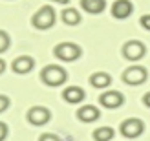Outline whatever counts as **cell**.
Returning a JSON list of instances; mask_svg holds the SVG:
<instances>
[{"label": "cell", "mask_w": 150, "mask_h": 141, "mask_svg": "<svg viewBox=\"0 0 150 141\" xmlns=\"http://www.w3.org/2000/svg\"><path fill=\"white\" fill-rule=\"evenodd\" d=\"M119 132L128 139H136L145 132V123L137 119V117H128V119H125L119 125Z\"/></svg>", "instance_id": "277c9868"}, {"label": "cell", "mask_w": 150, "mask_h": 141, "mask_svg": "<svg viewBox=\"0 0 150 141\" xmlns=\"http://www.w3.org/2000/svg\"><path fill=\"white\" fill-rule=\"evenodd\" d=\"M99 115H101L99 108L93 106V105H84V106H81L77 110V117L82 123H93V121L99 119Z\"/></svg>", "instance_id": "7c38bea8"}, {"label": "cell", "mask_w": 150, "mask_h": 141, "mask_svg": "<svg viewBox=\"0 0 150 141\" xmlns=\"http://www.w3.org/2000/svg\"><path fill=\"white\" fill-rule=\"evenodd\" d=\"M55 9L51 6H42L40 9H37V13L31 17V24L37 29H50L51 26L55 24Z\"/></svg>", "instance_id": "3957f363"}, {"label": "cell", "mask_w": 150, "mask_h": 141, "mask_svg": "<svg viewBox=\"0 0 150 141\" xmlns=\"http://www.w3.org/2000/svg\"><path fill=\"white\" fill-rule=\"evenodd\" d=\"M62 22L68 26H77L81 24V13L77 9H73V7H66L62 11Z\"/></svg>", "instance_id": "2e32d148"}, {"label": "cell", "mask_w": 150, "mask_h": 141, "mask_svg": "<svg viewBox=\"0 0 150 141\" xmlns=\"http://www.w3.org/2000/svg\"><path fill=\"white\" fill-rule=\"evenodd\" d=\"M51 119V112L46 106H31L28 110V121L33 127H42Z\"/></svg>", "instance_id": "52a82bcc"}, {"label": "cell", "mask_w": 150, "mask_h": 141, "mask_svg": "<svg viewBox=\"0 0 150 141\" xmlns=\"http://www.w3.org/2000/svg\"><path fill=\"white\" fill-rule=\"evenodd\" d=\"M33 66H35V61H33V57H29V55H20L17 57L13 61L11 64V68L15 73H18V75H24V73H29L33 70Z\"/></svg>", "instance_id": "30bf717a"}, {"label": "cell", "mask_w": 150, "mask_h": 141, "mask_svg": "<svg viewBox=\"0 0 150 141\" xmlns=\"http://www.w3.org/2000/svg\"><path fill=\"white\" fill-rule=\"evenodd\" d=\"M139 24L143 26L145 29H148V31H150V15H143V17L139 18Z\"/></svg>", "instance_id": "44dd1931"}, {"label": "cell", "mask_w": 150, "mask_h": 141, "mask_svg": "<svg viewBox=\"0 0 150 141\" xmlns=\"http://www.w3.org/2000/svg\"><path fill=\"white\" fill-rule=\"evenodd\" d=\"M132 11H134V4L130 0H115L114 6H112V15H114V18H119V20L128 18Z\"/></svg>", "instance_id": "9c48e42d"}, {"label": "cell", "mask_w": 150, "mask_h": 141, "mask_svg": "<svg viewBox=\"0 0 150 141\" xmlns=\"http://www.w3.org/2000/svg\"><path fill=\"white\" fill-rule=\"evenodd\" d=\"M4 70H6V62L2 61V59H0V75L4 73Z\"/></svg>", "instance_id": "603a6c76"}, {"label": "cell", "mask_w": 150, "mask_h": 141, "mask_svg": "<svg viewBox=\"0 0 150 141\" xmlns=\"http://www.w3.org/2000/svg\"><path fill=\"white\" fill-rule=\"evenodd\" d=\"M53 55L62 62H73L82 55V48L75 42H61L53 48Z\"/></svg>", "instance_id": "7a4b0ae2"}, {"label": "cell", "mask_w": 150, "mask_h": 141, "mask_svg": "<svg viewBox=\"0 0 150 141\" xmlns=\"http://www.w3.org/2000/svg\"><path fill=\"white\" fill-rule=\"evenodd\" d=\"M90 84L93 88H99V90H104V88H108L112 84V77L110 73L106 72H95L90 75Z\"/></svg>", "instance_id": "4fadbf2b"}, {"label": "cell", "mask_w": 150, "mask_h": 141, "mask_svg": "<svg viewBox=\"0 0 150 141\" xmlns=\"http://www.w3.org/2000/svg\"><path fill=\"white\" fill-rule=\"evenodd\" d=\"M84 97H86V92L81 86H68L62 92V99L66 103H70V105H77V103L84 101Z\"/></svg>", "instance_id": "8fae6325"}, {"label": "cell", "mask_w": 150, "mask_h": 141, "mask_svg": "<svg viewBox=\"0 0 150 141\" xmlns=\"http://www.w3.org/2000/svg\"><path fill=\"white\" fill-rule=\"evenodd\" d=\"M9 105H11L9 97H7V95H2V94H0V114L6 112V110L9 108Z\"/></svg>", "instance_id": "ac0fdd59"}, {"label": "cell", "mask_w": 150, "mask_h": 141, "mask_svg": "<svg viewBox=\"0 0 150 141\" xmlns=\"http://www.w3.org/2000/svg\"><path fill=\"white\" fill-rule=\"evenodd\" d=\"M115 136V130L112 128V127H99V128H95L93 130V141H112Z\"/></svg>", "instance_id": "9a60e30c"}, {"label": "cell", "mask_w": 150, "mask_h": 141, "mask_svg": "<svg viewBox=\"0 0 150 141\" xmlns=\"http://www.w3.org/2000/svg\"><path fill=\"white\" fill-rule=\"evenodd\" d=\"M81 7L90 15L103 13L106 7V0H81Z\"/></svg>", "instance_id": "5bb4252c"}, {"label": "cell", "mask_w": 150, "mask_h": 141, "mask_svg": "<svg viewBox=\"0 0 150 141\" xmlns=\"http://www.w3.org/2000/svg\"><path fill=\"white\" fill-rule=\"evenodd\" d=\"M143 105L150 108V92H146V94L143 95Z\"/></svg>", "instance_id": "7402d4cb"}, {"label": "cell", "mask_w": 150, "mask_h": 141, "mask_svg": "<svg viewBox=\"0 0 150 141\" xmlns=\"http://www.w3.org/2000/svg\"><path fill=\"white\" fill-rule=\"evenodd\" d=\"M7 134H9V128H7V125L4 121H0V141H4L7 137Z\"/></svg>", "instance_id": "ffe728a7"}, {"label": "cell", "mask_w": 150, "mask_h": 141, "mask_svg": "<svg viewBox=\"0 0 150 141\" xmlns=\"http://www.w3.org/2000/svg\"><path fill=\"white\" fill-rule=\"evenodd\" d=\"M148 79V72L146 68H143V66H130V68H126L123 72V81L126 84H130V86H139V84H143L145 81Z\"/></svg>", "instance_id": "8992f818"}, {"label": "cell", "mask_w": 150, "mask_h": 141, "mask_svg": "<svg viewBox=\"0 0 150 141\" xmlns=\"http://www.w3.org/2000/svg\"><path fill=\"white\" fill-rule=\"evenodd\" d=\"M9 44H11L9 35H7L4 29H0V53H4V51L9 50Z\"/></svg>", "instance_id": "e0dca14e"}, {"label": "cell", "mask_w": 150, "mask_h": 141, "mask_svg": "<svg viewBox=\"0 0 150 141\" xmlns=\"http://www.w3.org/2000/svg\"><path fill=\"white\" fill-rule=\"evenodd\" d=\"M99 103L104 108H119V106H123V103H125V95L117 90H108V92L101 94Z\"/></svg>", "instance_id": "ba28073f"}, {"label": "cell", "mask_w": 150, "mask_h": 141, "mask_svg": "<svg viewBox=\"0 0 150 141\" xmlns=\"http://www.w3.org/2000/svg\"><path fill=\"white\" fill-rule=\"evenodd\" d=\"M40 79L44 84L48 86H61L68 81V73L62 66H57V64H48L44 66L42 72H40Z\"/></svg>", "instance_id": "6da1fadb"}, {"label": "cell", "mask_w": 150, "mask_h": 141, "mask_svg": "<svg viewBox=\"0 0 150 141\" xmlns=\"http://www.w3.org/2000/svg\"><path fill=\"white\" fill-rule=\"evenodd\" d=\"M51 2H57V4H68L70 0H51Z\"/></svg>", "instance_id": "cb8c5ba5"}, {"label": "cell", "mask_w": 150, "mask_h": 141, "mask_svg": "<svg viewBox=\"0 0 150 141\" xmlns=\"http://www.w3.org/2000/svg\"><path fill=\"white\" fill-rule=\"evenodd\" d=\"M39 141H62L57 134H51V132H46V134H42L39 137Z\"/></svg>", "instance_id": "d6986e66"}, {"label": "cell", "mask_w": 150, "mask_h": 141, "mask_svg": "<svg viewBox=\"0 0 150 141\" xmlns=\"http://www.w3.org/2000/svg\"><path fill=\"white\" fill-rule=\"evenodd\" d=\"M121 51H123V57L126 59V61L137 62V61H141V59L145 57L146 46L141 40H128V42H125V46H123Z\"/></svg>", "instance_id": "5b68a950"}]
</instances>
